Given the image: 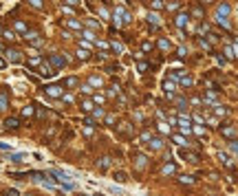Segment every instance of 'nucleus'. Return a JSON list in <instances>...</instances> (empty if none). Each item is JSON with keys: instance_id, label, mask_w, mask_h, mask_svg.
<instances>
[{"instance_id": "nucleus-1", "label": "nucleus", "mask_w": 238, "mask_h": 196, "mask_svg": "<svg viewBox=\"0 0 238 196\" xmlns=\"http://www.w3.org/2000/svg\"><path fill=\"white\" fill-rule=\"evenodd\" d=\"M130 20H132V16H130L123 7H117V9H115V22H117V24H128Z\"/></svg>"}, {"instance_id": "nucleus-2", "label": "nucleus", "mask_w": 238, "mask_h": 196, "mask_svg": "<svg viewBox=\"0 0 238 196\" xmlns=\"http://www.w3.org/2000/svg\"><path fill=\"white\" fill-rule=\"evenodd\" d=\"M5 55H7V60L11 62V64H20L22 62V53L18 51V49H7Z\"/></svg>"}, {"instance_id": "nucleus-3", "label": "nucleus", "mask_w": 238, "mask_h": 196, "mask_svg": "<svg viewBox=\"0 0 238 196\" xmlns=\"http://www.w3.org/2000/svg\"><path fill=\"white\" fill-rule=\"evenodd\" d=\"M62 90H64L62 86H46V88H44V93H46L51 99H62V97H64Z\"/></svg>"}, {"instance_id": "nucleus-4", "label": "nucleus", "mask_w": 238, "mask_h": 196, "mask_svg": "<svg viewBox=\"0 0 238 196\" xmlns=\"http://www.w3.org/2000/svg\"><path fill=\"white\" fill-rule=\"evenodd\" d=\"M40 71V77H55L58 73H55V68L51 66V64H46V62H42V66L37 68Z\"/></svg>"}, {"instance_id": "nucleus-5", "label": "nucleus", "mask_w": 238, "mask_h": 196, "mask_svg": "<svg viewBox=\"0 0 238 196\" xmlns=\"http://www.w3.org/2000/svg\"><path fill=\"white\" fill-rule=\"evenodd\" d=\"M24 38L29 40L31 44H35V46H40V44H42V38H40V33H37V31H27V33H24Z\"/></svg>"}, {"instance_id": "nucleus-6", "label": "nucleus", "mask_w": 238, "mask_h": 196, "mask_svg": "<svg viewBox=\"0 0 238 196\" xmlns=\"http://www.w3.org/2000/svg\"><path fill=\"white\" fill-rule=\"evenodd\" d=\"M66 62H69V60H66V58H62V55H58V53H55V55H51V66H53V68H62Z\"/></svg>"}, {"instance_id": "nucleus-7", "label": "nucleus", "mask_w": 238, "mask_h": 196, "mask_svg": "<svg viewBox=\"0 0 238 196\" xmlns=\"http://www.w3.org/2000/svg\"><path fill=\"white\" fill-rule=\"evenodd\" d=\"M187 20H190L187 13H179V16L174 18V24L179 26V29H183V26H187Z\"/></svg>"}, {"instance_id": "nucleus-8", "label": "nucleus", "mask_w": 238, "mask_h": 196, "mask_svg": "<svg viewBox=\"0 0 238 196\" xmlns=\"http://www.w3.org/2000/svg\"><path fill=\"white\" fill-rule=\"evenodd\" d=\"M229 13H232V9H229V5H227V2L218 5V11H216V16H218V18H227Z\"/></svg>"}, {"instance_id": "nucleus-9", "label": "nucleus", "mask_w": 238, "mask_h": 196, "mask_svg": "<svg viewBox=\"0 0 238 196\" xmlns=\"http://www.w3.org/2000/svg\"><path fill=\"white\" fill-rule=\"evenodd\" d=\"M163 90H165V95H174V93H176V84L172 79H165L163 82Z\"/></svg>"}, {"instance_id": "nucleus-10", "label": "nucleus", "mask_w": 238, "mask_h": 196, "mask_svg": "<svg viewBox=\"0 0 238 196\" xmlns=\"http://www.w3.org/2000/svg\"><path fill=\"white\" fill-rule=\"evenodd\" d=\"M80 108L84 110V113H93V110H95V104H93L91 99H82V101H80Z\"/></svg>"}, {"instance_id": "nucleus-11", "label": "nucleus", "mask_w": 238, "mask_h": 196, "mask_svg": "<svg viewBox=\"0 0 238 196\" xmlns=\"http://www.w3.org/2000/svg\"><path fill=\"white\" fill-rule=\"evenodd\" d=\"M216 156H218V161H221L223 165L232 167V163H234V161H232V156H229V154H225V152H216Z\"/></svg>"}, {"instance_id": "nucleus-12", "label": "nucleus", "mask_w": 238, "mask_h": 196, "mask_svg": "<svg viewBox=\"0 0 238 196\" xmlns=\"http://www.w3.org/2000/svg\"><path fill=\"white\" fill-rule=\"evenodd\" d=\"M148 148H150V150H161V148H163V141L157 139V137H152L150 141H148Z\"/></svg>"}, {"instance_id": "nucleus-13", "label": "nucleus", "mask_w": 238, "mask_h": 196, "mask_svg": "<svg viewBox=\"0 0 238 196\" xmlns=\"http://www.w3.org/2000/svg\"><path fill=\"white\" fill-rule=\"evenodd\" d=\"M179 156H181V159H185V161H190V163H196V161H198V156H196V154L185 152V150H181V152H179Z\"/></svg>"}, {"instance_id": "nucleus-14", "label": "nucleus", "mask_w": 238, "mask_h": 196, "mask_svg": "<svg viewBox=\"0 0 238 196\" xmlns=\"http://www.w3.org/2000/svg\"><path fill=\"white\" fill-rule=\"evenodd\" d=\"M174 172H176V165L174 163H165L163 170H161V174H163V176H170V174H174Z\"/></svg>"}, {"instance_id": "nucleus-15", "label": "nucleus", "mask_w": 238, "mask_h": 196, "mask_svg": "<svg viewBox=\"0 0 238 196\" xmlns=\"http://www.w3.org/2000/svg\"><path fill=\"white\" fill-rule=\"evenodd\" d=\"M146 161H148V159H146L144 154H137V156H135V165H137V170H144V167H146Z\"/></svg>"}, {"instance_id": "nucleus-16", "label": "nucleus", "mask_w": 238, "mask_h": 196, "mask_svg": "<svg viewBox=\"0 0 238 196\" xmlns=\"http://www.w3.org/2000/svg\"><path fill=\"white\" fill-rule=\"evenodd\" d=\"M221 135L227 137V139H234V137H236V130L229 128V126H225V128H221Z\"/></svg>"}, {"instance_id": "nucleus-17", "label": "nucleus", "mask_w": 238, "mask_h": 196, "mask_svg": "<svg viewBox=\"0 0 238 196\" xmlns=\"http://www.w3.org/2000/svg\"><path fill=\"white\" fill-rule=\"evenodd\" d=\"M172 141L176 143V145H181V148H187L190 143L185 141V137H181V135H172Z\"/></svg>"}, {"instance_id": "nucleus-18", "label": "nucleus", "mask_w": 238, "mask_h": 196, "mask_svg": "<svg viewBox=\"0 0 238 196\" xmlns=\"http://www.w3.org/2000/svg\"><path fill=\"white\" fill-rule=\"evenodd\" d=\"M5 126H7L9 130H13V128H18V126H20V121H18L16 117H9V119L5 121Z\"/></svg>"}, {"instance_id": "nucleus-19", "label": "nucleus", "mask_w": 238, "mask_h": 196, "mask_svg": "<svg viewBox=\"0 0 238 196\" xmlns=\"http://www.w3.org/2000/svg\"><path fill=\"white\" fill-rule=\"evenodd\" d=\"M35 66H37V68L42 66V58H37V55H35V58H31V60H29V68H35Z\"/></svg>"}, {"instance_id": "nucleus-20", "label": "nucleus", "mask_w": 238, "mask_h": 196, "mask_svg": "<svg viewBox=\"0 0 238 196\" xmlns=\"http://www.w3.org/2000/svg\"><path fill=\"white\" fill-rule=\"evenodd\" d=\"M104 117H106V110L104 108H95L93 110V119H104Z\"/></svg>"}, {"instance_id": "nucleus-21", "label": "nucleus", "mask_w": 238, "mask_h": 196, "mask_svg": "<svg viewBox=\"0 0 238 196\" xmlns=\"http://www.w3.org/2000/svg\"><path fill=\"white\" fill-rule=\"evenodd\" d=\"M2 38H5V40H16L18 35H16V31H9V29H2Z\"/></svg>"}, {"instance_id": "nucleus-22", "label": "nucleus", "mask_w": 238, "mask_h": 196, "mask_svg": "<svg viewBox=\"0 0 238 196\" xmlns=\"http://www.w3.org/2000/svg\"><path fill=\"white\" fill-rule=\"evenodd\" d=\"M216 22L223 26V29H232V24H229V20H227V18H218L216 16Z\"/></svg>"}, {"instance_id": "nucleus-23", "label": "nucleus", "mask_w": 238, "mask_h": 196, "mask_svg": "<svg viewBox=\"0 0 238 196\" xmlns=\"http://www.w3.org/2000/svg\"><path fill=\"white\" fill-rule=\"evenodd\" d=\"M192 16L198 18V20H203V16H205V13H203V7H194V9H192Z\"/></svg>"}, {"instance_id": "nucleus-24", "label": "nucleus", "mask_w": 238, "mask_h": 196, "mask_svg": "<svg viewBox=\"0 0 238 196\" xmlns=\"http://www.w3.org/2000/svg\"><path fill=\"white\" fill-rule=\"evenodd\" d=\"M24 159H27V154H24V152H16V154H11V161H16V163L24 161Z\"/></svg>"}, {"instance_id": "nucleus-25", "label": "nucleus", "mask_w": 238, "mask_h": 196, "mask_svg": "<svg viewBox=\"0 0 238 196\" xmlns=\"http://www.w3.org/2000/svg\"><path fill=\"white\" fill-rule=\"evenodd\" d=\"M214 101H216V95H214L212 90H207L205 93V104H214Z\"/></svg>"}, {"instance_id": "nucleus-26", "label": "nucleus", "mask_w": 238, "mask_h": 196, "mask_svg": "<svg viewBox=\"0 0 238 196\" xmlns=\"http://www.w3.org/2000/svg\"><path fill=\"white\" fill-rule=\"evenodd\" d=\"M0 110H7V93H0Z\"/></svg>"}, {"instance_id": "nucleus-27", "label": "nucleus", "mask_w": 238, "mask_h": 196, "mask_svg": "<svg viewBox=\"0 0 238 196\" xmlns=\"http://www.w3.org/2000/svg\"><path fill=\"white\" fill-rule=\"evenodd\" d=\"M192 84H194V79L190 77V75H183V77H181V86H192Z\"/></svg>"}, {"instance_id": "nucleus-28", "label": "nucleus", "mask_w": 238, "mask_h": 196, "mask_svg": "<svg viewBox=\"0 0 238 196\" xmlns=\"http://www.w3.org/2000/svg\"><path fill=\"white\" fill-rule=\"evenodd\" d=\"M33 113H35L33 106H24L22 108V117H33Z\"/></svg>"}, {"instance_id": "nucleus-29", "label": "nucleus", "mask_w": 238, "mask_h": 196, "mask_svg": "<svg viewBox=\"0 0 238 196\" xmlns=\"http://www.w3.org/2000/svg\"><path fill=\"white\" fill-rule=\"evenodd\" d=\"M148 20H150V24H155V26H159V22H161L157 13H148Z\"/></svg>"}, {"instance_id": "nucleus-30", "label": "nucleus", "mask_w": 238, "mask_h": 196, "mask_svg": "<svg viewBox=\"0 0 238 196\" xmlns=\"http://www.w3.org/2000/svg\"><path fill=\"white\" fill-rule=\"evenodd\" d=\"M110 49H112V51H115V53H119V55L123 53V46H121L119 42H110Z\"/></svg>"}, {"instance_id": "nucleus-31", "label": "nucleus", "mask_w": 238, "mask_h": 196, "mask_svg": "<svg viewBox=\"0 0 238 196\" xmlns=\"http://www.w3.org/2000/svg\"><path fill=\"white\" fill-rule=\"evenodd\" d=\"M77 77H69V79H66V88H75V86H77Z\"/></svg>"}, {"instance_id": "nucleus-32", "label": "nucleus", "mask_w": 238, "mask_h": 196, "mask_svg": "<svg viewBox=\"0 0 238 196\" xmlns=\"http://www.w3.org/2000/svg\"><path fill=\"white\" fill-rule=\"evenodd\" d=\"M97 165L101 167V170H106V167L110 165V159H108V156H104V159H99V163H97Z\"/></svg>"}, {"instance_id": "nucleus-33", "label": "nucleus", "mask_w": 238, "mask_h": 196, "mask_svg": "<svg viewBox=\"0 0 238 196\" xmlns=\"http://www.w3.org/2000/svg\"><path fill=\"white\" fill-rule=\"evenodd\" d=\"M106 101V97L101 95V93H97V95H93V104H104Z\"/></svg>"}, {"instance_id": "nucleus-34", "label": "nucleus", "mask_w": 238, "mask_h": 196, "mask_svg": "<svg viewBox=\"0 0 238 196\" xmlns=\"http://www.w3.org/2000/svg\"><path fill=\"white\" fill-rule=\"evenodd\" d=\"M66 24H69L71 29H82V22H77V20H73V18H71V20H66Z\"/></svg>"}, {"instance_id": "nucleus-35", "label": "nucleus", "mask_w": 238, "mask_h": 196, "mask_svg": "<svg viewBox=\"0 0 238 196\" xmlns=\"http://www.w3.org/2000/svg\"><path fill=\"white\" fill-rule=\"evenodd\" d=\"M16 29L20 31V33H27V24H24L22 20H16Z\"/></svg>"}, {"instance_id": "nucleus-36", "label": "nucleus", "mask_w": 238, "mask_h": 196, "mask_svg": "<svg viewBox=\"0 0 238 196\" xmlns=\"http://www.w3.org/2000/svg\"><path fill=\"white\" fill-rule=\"evenodd\" d=\"M159 49H163V51H168V49H170V42H168L165 38H161V40H159Z\"/></svg>"}, {"instance_id": "nucleus-37", "label": "nucleus", "mask_w": 238, "mask_h": 196, "mask_svg": "<svg viewBox=\"0 0 238 196\" xmlns=\"http://www.w3.org/2000/svg\"><path fill=\"white\" fill-rule=\"evenodd\" d=\"M77 55H80V60H88V58H91V53H88L86 49H80V51H77Z\"/></svg>"}, {"instance_id": "nucleus-38", "label": "nucleus", "mask_w": 238, "mask_h": 196, "mask_svg": "<svg viewBox=\"0 0 238 196\" xmlns=\"http://www.w3.org/2000/svg\"><path fill=\"white\" fill-rule=\"evenodd\" d=\"M101 84H104V82H101V77H97V75H93V77H91V86H101Z\"/></svg>"}, {"instance_id": "nucleus-39", "label": "nucleus", "mask_w": 238, "mask_h": 196, "mask_svg": "<svg viewBox=\"0 0 238 196\" xmlns=\"http://www.w3.org/2000/svg\"><path fill=\"white\" fill-rule=\"evenodd\" d=\"M150 7H152V9H163V0H152Z\"/></svg>"}, {"instance_id": "nucleus-40", "label": "nucleus", "mask_w": 238, "mask_h": 196, "mask_svg": "<svg viewBox=\"0 0 238 196\" xmlns=\"http://www.w3.org/2000/svg\"><path fill=\"white\" fill-rule=\"evenodd\" d=\"M159 132L168 135V132H170V126H168V124H163V121H161V124H159Z\"/></svg>"}, {"instance_id": "nucleus-41", "label": "nucleus", "mask_w": 238, "mask_h": 196, "mask_svg": "<svg viewBox=\"0 0 238 196\" xmlns=\"http://www.w3.org/2000/svg\"><path fill=\"white\" fill-rule=\"evenodd\" d=\"M115 179H117L119 183H123V181H128V176H126V172H117V174H115Z\"/></svg>"}, {"instance_id": "nucleus-42", "label": "nucleus", "mask_w": 238, "mask_h": 196, "mask_svg": "<svg viewBox=\"0 0 238 196\" xmlns=\"http://www.w3.org/2000/svg\"><path fill=\"white\" fill-rule=\"evenodd\" d=\"M179 181H181V183H185V185H187V183H194V179H192V176H187V174H183Z\"/></svg>"}, {"instance_id": "nucleus-43", "label": "nucleus", "mask_w": 238, "mask_h": 196, "mask_svg": "<svg viewBox=\"0 0 238 196\" xmlns=\"http://www.w3.org/2000/svg\"><path fill=\"white\" fill-rule=\"evenodd\" d=\"M137 71L146 73V71H148V64H146V62H137Z\"/></svg>"}, {"instance_id": "nucleus-44", "label": "nucleus", "mask_w": 238, "mask_h": 196, "mask_svg": "<svg viewBox=\"0 0 238 196\" xmlns=\"http://www.w3.org/2000/svg\"><path fill=\"white\" fill-rule=\"evenodd\" d=\"M216 115H218V117L227 115V108H225V106H216Z\"/></svg>"}, {"instance_id": "nucleus-45", "label": "nucleus", "mask_w": 238, "mask_h": 196, "mask_svg": "<svg viewBox=\"0 0 238 196\" xmlns=\"http://www.w3.org/2000/svg\"><path fill=\"white\" fill-rule=\"evenodd\" d=\"M29 2H31L35 9H42V7H44V2H42V0H29Z\"/></svg>"}, {"instance_id": "nucleus-46", "label": "nucleus", "mask_w": 238, "mask_h": 196, "mask_svg": "<svg viewBox=\"0 0 238 196\" xmlns=\"http://www.w3.org/2000/svg\"><path fill=\"white\" fill-rule=\"evenodd\" d=\"M84 38H86L88 42H91V40H97V38H95V33H93V31H84Z\"/></svg>"}, {"instance_id": "nucleus-47", "label": "nucleus", "mask_w": 238, "mask_h": 196, "mask_svg": "<svg viewBox=\"0 0 238 196\" xmlns=\"http://www.w3.org/2000/svg\"><path fill=\"white\" fill-rule=\"evenodd\" d=\"M86 24L91 26V29H99V22H95V20H91V18H88V20H86Z\"/></svg>"}, {"instance_id": "nucleus-48", "label": "nucleus", "mask_w": 238, "mask_h": 196, "mask_svg": "<svg viewBox=\"0 0 238 196\" xmlns=\"http://www.w3.org/2000/svg\"><path fill=\"white\" fill-rule=\"evenodd\" d=\"M82 93H86V95H88V93H93V86H91V84H84V86H82Z\"/></svg>"}, {"instance_id": "nucleus-49", "label": "nucleus", "mask_w": 238, "mask_h": 196, "mask_svg": "<svg viewBox=\"0 0 238 196\" xmlns=\"http://www.w3.org/2000/svg\"><path fill=\"white\" fill-rule=\"evenodd\" d=\"M225 55H227V58H236V55H234V49H232V46H227V49H225Z\"/></svg>"}, {"instance_id": "nucleus-50", "label": "nucleus", "mask_w": 238, "mask_h": 196, "mask_svg": "<svg viewBox=\"0 0 238 196\" xmlns=\"http://www.w3.org/2000/svg\"><path fill=\"white\" fill-rule=\"evenodd\" d=\"M119 95V86H110V97H115Z\"/></svg>"}, {"instance_id": "nucleus-51", "label": "nucleus", "mask_w": 238, "mask_h": 196, "mask_svg": "<svg viewBox=\"0 0 238 196\" xmlns=\"http://www.w3.org/2000/svg\"><path fill=\"white\" fill-rule=\"evenodd\" d=\"M194 132H196V135H201V137H205V128H201V126H196V128H194Z\"/></svg>"}, {"instance_id": "nucleus-52", "label": "nucleus", "mask_w": 238, "mask_h": 196, "mask_svg": "<svg viewBox=\"0 0 238 196\" xmlns=\"http://www.w3.org/2000/svg\"><path fill=\"white\" fill-rule=\"evenodd\" d=\"M150 139H152L150 132H144V135H141V141H150Z\"/></svg>"}, {"instance_id": "nucleus-53", "label": "nucleus", "mask_w": 238, "mask_h": 196, "mask_svg": "<svg viewBox=\"0 0 238 196\" xmlns=\"http://www.w3.org/2000/svg\"><path fill=\"white\" fill-rule=\"evenodd\" d=\"M66 5H69V7H77L80 0H66Z\"/></svg>"}, {"instance_id": "nucleus-54", "label": "nucleus", "mask_w": 238, "mask_h": 196, "mask_svg": "<svg viewBox=\"0 0 238 196\" xmlns=\"http://www.w3.org/2000/svg\"><path fill=\"white\" fill-rule=\"evenodd\" d=\"M5 196H18V190H7Z\"/></svg>"}, {"instance_id": "nucleus-55", "label": "nucleus", "mask_w": 238, "mask_h": 196, "mask_svg": "<svg viewBox=\"0 0 238 196\" xmlns=\"http://www.w3.org/2000/svg\"><path fill=\"white\" fill-rule=\"evenodd\" d=\"M168 9H170V11H176L179 5H176V2H170V5H168Z\"/></svg>"}, {"instance_id": "nucleus-56", "label": "nucleus", "mask_w": 238, "mask_h": 196, "mask_svg": "<svg viewBox=\"0 0 238 196\" xmlns=\"http://www.w3.org/2000/svg\"><path fill=\"white\" fill-rule=\"evenodd\" d=\"M97 46H99V49H108V42H101V40H97Z\"/></svg>"}, {"instance_id": "nucleus-57", "label": "nucleus", "mask_w": 238, "mask_h": 196, "mask_svg": "<svg viewBox=\"0 0 238 196\" xmlns=\"http://www.w3.org/2000/svg\"><path fill=\"white\" fill-rule=\"evenodd\" d=\"M185 53H187L185 46H181V49H179V58H185Z\"/></svg>"}, {"instance_id": "nucleus-58", "label": "nucleus", "mask_w": 238, "mask_h": 196, "mask_svg": "<svg viewBox=\"0 0 238 196\" xmlns=\"http://www.w3.org/2000/svg\"><path fill=\"white\" fill-rule=\"evenodd\" d=\"M229 148H232V150L238 154V141H234V143H229Z\"/></svg>"}, {"instance_id": "nucleus-59", "label": "nucleus", "mask_w": 238, "mask_h": 196, "mask_svg": "<svg viewBox=\"0 0 238 196\" xmlns=\"http://www.w3.org/2000/svg\"><path fill=\"white\" fill-rule=\"evenodd\" d=\"M99 13H101V16H104V18H106V20H108V18H110V13H108V11H106V9H99Z\"/></svg>"}, {"instance_id": "nucleus-60", "label": "nucleus", "mask_w": 238, "mask_h": 196, "mask_svg": "<svg viewBox=\"0 0 238 196\" xmlns=\"http://www.w3.org/2000/svg\"><path fill=\"white\" fill-rule=\"evenodd\" d=\"M106 124H115V115H108L106 117Z\"/></svg>"}, {"instance_id": "nucleus-61", "label": "nucleus", "mask_w": 238, "mask_h": 196, "mask_svg": "<svg viewBox=\"0 0 238 196\" xmlns=\"http://www.w3.org/2000/svg\"><path fill=\"white\" fill-rule=\"evenodd\" d=\"M0 150H11V145L9 143H0Z\"/></svg>"}, {"instance_id": "nucleus-62", "label": "nucleus", "mask_w": 238, "mask_h": 196, "mask_svg": "<svg viewBox=\"0 0 238 196\" xmlns=\"http://www.w3.org/2000/svg\"><path fill=\"white\" fill-rule=\"evenodd\" d=\"M5 66H7V62H5V60H0V68H5Z\"/></svg>"}, {"instance_id": "nucleus-63", "label": "nucleus", "mask_w": 238, "mask_h": 196, "mask_svg": "<svg viewBox=\"0 0 238 196\" xmlns=\"http://www.w3.org/2000/svg\"><path fill=\"white\" fill-rule=\"evenodd\" d=\"M119 2H121V5H128V0H119Z\"/></svg>"}, {"instance_id": "nucleus-64", "label": "nucleus", "mask_w": 238, "mask_h": 196, "mask_svg": "<svg viewBox=\"0 0 238 196\" xmlns=\"http://www.w3.org/2000/svg\"><path fill=\"white\" fill-rule=\"evenodd\" d=\"M203 2H214V0H203Z\"/></svg>"}]
</instances>
